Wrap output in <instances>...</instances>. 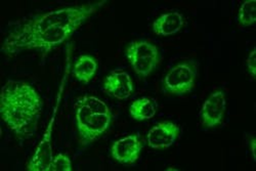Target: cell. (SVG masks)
<instances>
[{
  "label": "cell",
  "mask_w": 256,
  "mask_h": 171,
  "mask_svg": "<svg viewBox=\"0 0 256 171\" xmlns=\"http://www.w3.org/2000/svg\"><path fill=\"white\" fill-rule=\"evenodd\" d=\"M111 122L112 113L96 114L86 106L77 102L76 124L82 146H88L98 140L109 130Z\"/></svg>",
  "instance_id": "4"
},
{
  "label": "cell",
  "mask_w": 256,
  "mask_h": 171,
  "mask_svg": "<svg viewBox=\"0 0 256 171\" xmlns=\"http://www.w3.org/2000/svg\"><path fill=\"white\" fill-rule=\"evenodd\" d=\"M184 25V18L178 12L161 14L153 23V32L158 36H170L178 33Z\"/></svg>",
  "instance_id": "11"
},
{
  "label": "cell",
  "mask_w": 256,
  "mask_h": 171,
  "mask_svg": "<svg viewBox=\"0 0 256 171\" xmlns=\"http://www.w3.org/2000/svg\"><path fill=\"white\" fill-rule=\"evenodd\" d=\"M79 104L86 106L88 109H90L94 113L96 114H111V111L109 109V106L106 104L102 100L92 96H85L81 100H78Z\"/></svg>",
  "instance_id": "15"
},
{
  "label": "cell",
  "mask_w": 256,
  "mask_h": 171,
  "mask_svg": "<svg viewBox=\"0 0 256 171\" xmlns=\"http://www.w3.org/2000/svg\"><path fill=\"white\" fill-rule=\"evenodd\" d=\"M199 75V65L194 60H188L178 64L170 69L162 80L164 94L172 96H184L190 94L196 86Z\"/></svg>",
  "instance_id": "3"
},
{
  "label": "cell",
  "mask_w": 256,
  "mask_h": 171,
  "mask_svg": "<svg viewBox=\"0 0 256 171\" xmlns=\"http://www.w3.org/2000/svg\"><path fill=\"white\" fill-rule=\"evenodd\" d=\"M226 109V94L222 90L212 92L204 102L200 111L201 124L206 128H210V130L220 126L224 121Z\"/></svg>",
  "instance_id": "6"
},
{
  "label": "cell",
  "mask_w": 256,
  "mask_h": 171,
  "mask_svg": "<svg viewBox=\"0 0 256 171\" xmlns=\"http://www.w3.org/2000/svg\"><path fill=\"white\" fill-rule=\"evenodd\" d=\"M42 108L40 94L29 83L8 80L2 86V120L18 138L29 140L35 136Z\"/></svg>",
  "instance_id": "2"
},
{
  "label": "cell",
  "mask_w": 256,
  "mask_h": 171,
  "mask_svg": "<svg viewBox=\"0 0 256 171\" xmlns=\"http://www.w3.org/2000/svg\"><path fill=\"white\" fill-rule=\"evenodd\" d=\"M126 58L134 73L146 78L150 76L160 62V54L155 44L146 40H134L127 46Z\"/></svg>",
  "instance_id": "5"
},
{
  "label": "cell",
  "mask_w": 256,
  "mask_h": 171,
  "mask_svg": "<svg viewBox=\"0 0 256 171\" xmlns=\"http://www.w3.org/2000/svg\"><path fill=\"white\" fill-rule=\"evenodd\" d=\"M255 138H251V140L249 142V146H250V151H251V154H252V157H253V160L255 161L256 159V156H255Z\"/></svg>",
  "instance_id": "18"
},
{
  "label": "cell",
  "mask_w": 256,
  "mask_h": 171,
  "mask_svg": "<svg viewBox=\"0 0 256 171\" xmlns=\"http://www.w3.org/2000/svg\"><path fill=\"white\" fill-rule=\"evenodd\" d=\"M142 148L140 136L132 134L115 142L111 148V155L117 162L130 165L138 160Z\"/></svg>",
  "instance_id": "8"
},
{
  "label": "cell",
  "mask_w": 256,
  "mask_h": 171,
  "mask_svg": "<svg viewBox=\"0 0 256 171\" xmlns=\"http://www.w3.org/2000/svg\"><path fill=\"white\" fill-rule=\"evenodd\" d=\"M50 171H72V162L65 154H58L52 161Z\"/></svg>",
  "instance_id": "16"
},
{
  "label": "cell",
  "mask_w": 256,
  "mask_h": 171,
  "mask_svg": "<svg viewBox=\"0 0 256 171\" xmlns=\"http://www.w3.org/2000/svg\"><path fill=\"white\" fill-rule=\"evenodd\" d=\"M256 8L254 0L244 2L238 12V22L242 27H250L255 24Z\"/></svg>",
  "instance_id": "14"
},
{
  "label": "cell",
  "mask_w": 256,
  "mask_h": 171,
  "mask_svg": "<svg viewBox=\"0 0 256 171\" xmlns=\"http://www.w3.org/2000/svg\"><path fill=\"white\" fill-rule=\"evenodd\" d=\"M96 70L98 62L96 58L88 54H82L75 62L73 68V75L75 76L77 81L88 84L96 75Z\"/></svg>",
  "instance_id": "12"
},
{
  "label": "cell",
  "mask_w": 256,
  "mask_h": 171,
  "mask_svg": "<svg viewBox=\"0 0 256 171\" xmlns=\"http://www.w3.org/2000/svg\"><path fill=\"white\" fill-rule=\"evenodd\" d=\"M104 90L117 100H126L134 92V82L126 72L113 71L104 78Z\"/></svg>",
  "instance_id": "10"
},
{
  "label": "cell",
  "mask_w": 256,
  "mask_h": 171,
  "mask_svg": "<svg viewBox=\"0 0 256 171\" xmlns=\"http://www.w3.org/2000/svg\"><path fill=\"white\" fill-rule=\"evenodd\" d=\"M166 170H167V171H170V170H176V171H178V168H172V167H170V168H167Z\"/></svg>",
  "instance_id": "19"
},
{
  "label": "cell",
  "mask_w": 256,
  "mask_h": 171,
  "mask_svg": "<svg viewBox=\"0 0 256 171\" xmlns=\"http://www.w3.org/2000/svg\"><path fill=\"white\" fill-rule=\"evenodd\" d=\"M157 112L155 102L148 98H142L132 102L130 106V114L136 121L152 119Z\"/></svg>",
  "instance_id": "13"
},
{
  "label": "cell",
  "mask_w": 256,
  "mask_h": 171,
  "mask_svg": "<svg viewBox=\"0 0 256 171\" xmlns=\"http://www.w3.org/2000/svg\"><path fill=\"white\" fill-rule=\"evenodd\" d=\"M54 115L48 125V130L46 132L44 138L37 146L36 151L31 158V160L26 165V170L28 171H50V164L52 161V132Z\"/></svg>",
  "instance_id": "9"
},
{
  "label": "cell",
  "mask_w": 256,
  "mask_h": 171,
  "mask_svg": "<svg viewBox=\"0 0 256 171\" xmlns=\"http://www.w3.org/2000/svg\"><path fill=\"white\" fill-rule=\"evenodd\" d=\"M180 136V128L172 121H163L153 126L148 132V144L152 148L165 150L176 144Z\"/></svg>",
  "instance_id": "7"
},
{
  "label": "cell",
  "mask_w": 256,
  "mask_h": 171,
  "mask_svg": "<svg viewBox=\"0 0 256 171\" xmlns=\"http://www.w3.org/2000/svg\"><path fill=\"white\" fill-rule=\"evenodd\" d=\"M246 66L249 75L251 76L252 79H255L256 75V50L253 48L250 54H248V58L246 60Z\"/></svg>",
  "instance_id": "17"
},
{
  "label": "cell",
  "mask_w": 256,
  "mask_h": 171,
  "mask_svg": "<svg viewBox=\"0 0 256 171\" xmlns=\"http://www.w3.org/2000/svg\"><path fill=\"white\" fill-rule=\"evenodd\" d=\"M106 4V0H102L68 6L20 20L4 38L2 50L8 56L31 50L48 54L65 42Z\"/></svg>",
  "instance_id": "1"
}]
</instances>
